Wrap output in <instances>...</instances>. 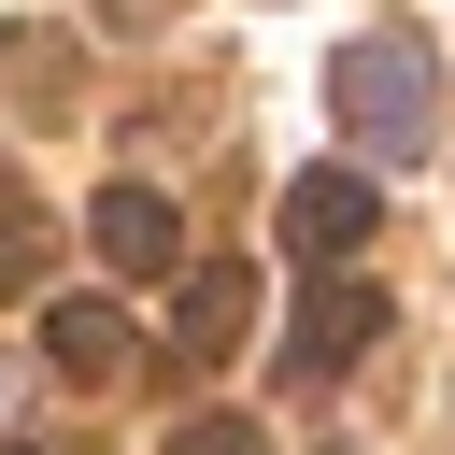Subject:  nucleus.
<instances>
[{
  "label": "nucleus",
  "mask_w": 455,
  "mask_h": 455,
  "mask_svg": "<svg viewBox=\"0 0 455 455\" xmlns=\"http://www.w3.org/2000/svg\"><path fill=\"white\" fill-rule=\"evenodd\" d=\"M128 355H142V327H128L114 299H43V370H57V384H114Z\"/></svg>",
  "instance_id": "nucleus-6"
},
{
  "label": "nucleus",
  "mask_w": 455,
  "mask_h": 455,
  "mask_svg": "<svg viewBox=\"0 0 455 455\" xmlns=\"http://www.w3.org/2000/svg\"><path fill=\"white\" fill-rule=\"evenodd\" d=\"M228 341H256V270L242 256H213V270L171 284V355H228Z\"/></svg>",
  "instance_id": "nucleus-5"
},
{
  "label": "nucleus",
  "mask_w": 455,
  "mask_h": 455,
  "mask_svg": "<svg viewBox=\"0 0 455 455\" xmlns=\"http://www.w3.org/2000/svg\"><path fill=\"white\" fill-rule=\"evenodd\" d=\"M327 100H341V142H355V171H412V156L441 142V71H427V43H412V28H370V43H341Z\"/></svg>",
  "instance_id": "nucleus-1"
},
{
  "label": "nucleus",
  "mask_w": 455,
  "mask_h": 455,
  "mask_svg": "<svg viewBox=\"0 0 455 455\" xmlns=\"http://www.w3.org/2000/svg\"><path fill=\"white\" fill-rule=\"evenodd\" d=\"M0 213H14V171H0Z\"/></svg>",
  "instance_id": "nucleus-8"
},
{
  "label": "nucleus",
  "mask_w": 455,
  "mask_h": 455,
  "mask_svg": "<svg viewBox=\"0 0 455 455\" xmlns=\"http://www.w3.org/2000/svg\"><path fill=\"white\" fill-rule=\"evenodd\" d=\"M370 341H384V284L313 270V299H299V327H284V370H299V384H327V370H355Z\"/></svg>",
  "instance_id": "nucleus-4"
},
{
  "label": "nucleus",
  "mask_w": 455,
  "mask_h": 455,
  "mask_svg": "<svg viewBox=\"0 0 455 455\" xmlns=\"http://www.w3.org/2000/svg\"><path fill=\"white\" fill-rule=\"evenodd\" d=\"M384 228V185L355 171V156H313L299 185H284V256H313V270H341L355 242Z\"/></svg>",
  "instance_id": "nucleus-2"
},
{
  "label": "nucleus",
  "mask_w": 455,
  "mask_h": 455,
  "mask_svg": "<svg viewBox=\"0 0 455 455\" xmlns=\"http://www.w3.org/2000/svg\"><path fill=\"white\" fill-rule=\"evenodd\" d=\"M0 455H28V441H0Z\"/></svg>",
  "instance_id": "nucleus-9"
},
{
  "label": "nucleus",
  "mask_w": 455,
  "mask_h": 455,
  "mask_svg": "<svg viewBox=\"0 0 455 455\" xmlns=\"http://www.w3.org/2000/svg\"><path fill=\"white\" fill-rule=\"evenodd\" d=\"M171 455H270V427H256V412H185Z\"/></svg>",
  "instance_id": "nucleus-7"
},
{
  "label": "nucleus",
  "mask_w": 455,
  "mask_h": 455,
  "mask_svg": "<svg viewBox=\"0 0 455 455\" xmlns=\"http://www.w3.org/2000/svg\"><path fill=\"white\" fill-rule=\"evenodd\" d=\"M85 242H100V270H114V284H185V213H171L156 185H100Z\"/></svg>",
  "instance_id": "nucleus-3"
}]
</instances>
